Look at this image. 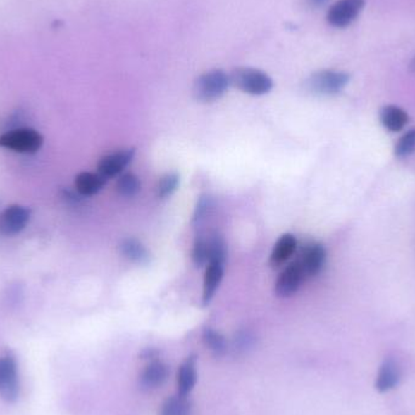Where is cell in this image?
Here are the masks:
<instances>
[{
    "mask_svg": "<svg viewBox=\"0 0 415 415\" xmlns=\"http://www.w3.org/2000/svg\"><path fill=\"white\" fill-rule=\"evenodd\" d=\"M228 75L232 87L254 97L266 95L273 87L271 77L256 68L240 67L232 70L231 75Z\"/></svg>",
    "mask_w": 415,
    "mask_h": 415,
    "instance_id": "7a4b0ae2",
    "label": "cell"
},
{
    "mask_svg": "<svg viewBox=\"0 0 415 415\" xmlns=\"http://www.w3.org/2000/svg\"><path fill=\"white\" fill-rule=\"evenodd\" d=\"M366 4V0H339L327 13V21L330 26L344 28L357 18Z\"/></svg>",
    "mask_w": 415,
    "mask_h": 415,
    "instance_id": "52a82bcc",
    "label": "cell"
},
{
    "mask_svg": "<svg viewBox=\"0 0 415 415\" xmlns=\"http://www.w3.org/2000/svg\"><path fill=\"white\" fill-rule=\"evenodd\" d=\"M31 218V210L27 206L13 204L0 213V235L15 236L26 228Z\"/></svg>",
    "mask_w": 415,
    "mask_h": 415,
    "instance_id": "8992f818",
    "label": "cell"
},
{
    "mask_svg": "<svg viewBox=\"0 0 415 415\" xmlns=\"http://www.w3.org/2000/svg\"><path fill=\"white\" fill-rule=\"evenodd\" d=\"M230 85V75L225 70H208L199 75L193 84V97L202 104H211L220 100Z\"/></svg>",
    "mask_w": 415,
    "mask_h": 415,
    "instance_id": "6da1fadb",
    "label": "cell"
},
{
    "mask_svg": "<svg viewBox=\"0 0 415 415\" xmlns=\"http://www.w3.org/2000/svg\"><path fill=\"white\" fill-rule=\"evenodd\" d=\"M380 122L386 130L397 132L407 127L409 122V116L404 109L398 106H385L380 111Z\"/></svg>",
    "mask_w": 415,
    "mask_h": 415,
    "instance_id": "2e32d148",
    "label": "cell"
},
{
    "mask_svg": "<svg viewBox=\"0 0 415 415\" xmlns=\"http://www.w3.org/2000/svg\"><path fill=\"white\" fill-rule=\"evenodd\" d=\"M197 384V359L196 356H190L186 359L178 371V392L181 396L187 397Z\"/></svg>",
    "mask_w": 415,
    "mask_h": 415,
    "instance_id": "9a60e30c",
    "label": "cell"
},
{
    "mask_svg": "<svg viewBox=\"0 0 415 415\" xmlns=\"http://www.w3.org/2000/svg\"><path fill=\"white\" fill-rule=\"evenodd\" d=\"M161 415H191V404L187 397L178 393V396L166 399L162 406Z\"/></svg>",
    "mask_w": 415,
    "mask_h": 415,
    "instance_id": "7402d4cb",
    "label": "cell"
},
{
    "mask_svg": "<svg viewBox=\"0 0 415 415\" xmlns=\"http://www.w3.org/2000/svg\"><path fill=\"white\" fill-rule=\"evenodd\" d=\"M135 154L136 149L134 147L109 153L105 157L101 158L97 163V173L102 175L106 179L118 176L132 162Z\"/></svg>",
    "mask_w": 415,
    "mask_h": 415,
    "instance_id": "9c48e42d",
    "label": "cell"
},
{
    "mask_svg": "<svg viewBox=\"0 0 415 415\" xmlns=\"http://www.w3.org/2000/svg\"><path fill=\"white\" fill-rule=\"evenodd\" d=\"M208 240V250H209V262H215L225 266L228 260V244L223 237L218 233L210 235Z\"/></svg>",
    "mask_w": 415,
    "mask_h": 415,
    "instance_id": "d6986e66",
    "label": "cell"
},
{
    "mask_svg": "<svg viewBox=\"0 0 415 415\" xmlns=\"http://www.w3.org/2000/svg\"><path fill=\"white\" fill-rule=\"evenodd\" d=\"M411 70H415V57L414 60H413V62H411Z\"/></svg>",
    "mask_w": 415,
    "mask_h": 415,
    "instance_id": "83f0119b",
    "label": "cell"
},
{
    "mask_svg": "<svg viewBox=\"0 0 415 415\" xmlns=\"http://www.w3.org/2000/svg\"><path fill=\"white\" fill-rule=\"evenodd\" d=\"M211 208H213V201H211L209 196L203 194V196L199 197V199L197 202L196 209L193 213V225H199L206 218V215L209 214Z\"/></svg>",
    "mask_w": 415,
    "mask_h": 415,
    "instance_id": "484cf974",
    "label": "cell"
},
{
    "mask_svg": "<svg viewBox=\"0 0 415 415\" xmlns=\"http://www.w3.org/2000/svg\"><path fill=\"white\" fill-rule=\"evenodd\" d=\"M20 393V380L16 359L11 354L0 357V397L5 402L13 403Z\"/></svg>",
    "mask_w": 415,
    "mask_h": 415,
    "instance_id": "5b68a950",
    "label": "cell"
},
{
    "mask_svg": "<svg viewBox=\"0 0 415 415\" xmlns=\"http://www.w3.org/2000/svg\"><path fill=\"white\" fill-rule=\"evenodd\" d=\"M192 261L197 267H203L209 262L208 240L204 237H197L193 244Z\"/></svg>",
    "mask_w": 415,
    "mask_h": 415,
    "instance_id": "d4e9b609",
    "label": "cell"
},
{
    "mask_svg": "<svg viewBox=\"0 0 415 415\" xmlns=\"http://www.w3.org/2000/svg\"><path fill=\"white\" fill-rule=\"evenodd\" d=\"M327 259L326 248L321 243H312L306 248L302 254V267L305 270L306 277H315L323 270Z\"/></svg>",
    "mask_w": 415,
    "mask_h": 415,
    "instance_id": "8fae6325",
    "label": "cell"
},
{
    "mask_svg": "<svg viewBox=\"0 0 415 415\" xmlns=\"http://www.w3.org/2000/svg\"><path fill=\"white\" fill-rule=\"evenodd\" d=\"M306 278L302 261L297 260L282 271L275 284V293L278 297H290L297 293Z\"/></svg>",
    "mask_w": 415,
    "mask_h": 415,
    "instance_id": "ba28073f",
    "label": "cell"
},
{
    "mask_svg": "<svg viewBox=\"0 0 415 415\" xmlns=\"http://www.w3.org/2000/svg\"><path fill=\"white\" fill-rule=\"evenodd\" d=\"M203 341L206 347L215 354V356H223L228 351V341L223 334L216 332L211 328H206L203 330Z\"/></svg>",
    "mask_w": 415,
    "mask_h": 415,
    "instance_id": "44dd1931",
    "label": "cell"
},
{
    "mask_svg": "<svg viewBox=\"0 0 415 415\" xmlns=\"http://www.w3.org/2000/svg\"><path fill=\"white\" fill-rule=\"evenodd\" d=\"M297 247V240L293 235L285 233L280 236V240H277L273 250H272L271 256H270V265L272 267H278L283 265L284 262L288 261L289 259L293 256Z\"/></svg>",
    "mask_w": 415,
    "mask_h": 415,
    "instance_id": "e0dca14e",
    "label": "cell"
},
{
    "mask_svg": "<svg viewBox=\"0 0 415 415\" xmlns=\"http://www.w3.org/2000/svg\"><path fill=\"white\" fill-rule=\"evenodd\" d=\"M349 75L337 70H319L310 75L305 87L311 94L318 97H333L345 89L349 84Z\"/></svg>",
    "mask_w": 415,
    "mask_h": 415,
    "instance_id": "3957f363",
    "label": "cell"
},
{
    "mask_svg": "<svg viewBox=\"0 0 415 415\" xmlns=\"http://www.w3.org/2000/svg\"><path fill=\"white\" fill-rule=\"evenodd\" d=\"M120 253L124 258L136 265H146L149 264L151 259L147 248L141 243L140 240L132 237L122 240Z\"/></svg>",
    "mask_w": 415,
    "mask_h": 415,
    "instance_id": "ac0fdd59",
    "label": "cell"
},
{
    "mask_svg": "<svg viewBox=\"0 0 415 415\" xmlns=\"http://www.w3.org/2000/svg\"><path fill=\"white\" fill-rule=\"evenodd\" d=\"M169 376V369L162 361L149 362L140 376V386L144 390H154L161 388Z\"/></svg>",
    "mask_w": 415,
    "mask_h": 415,
    "instance_id": "7c38bea8",
    "label": "cell"
},
{
    "mask_svg": "<svg viewBox=\"0 0 415 415\" xmlns=\"http://www.w3.org/2000/svg\"><path fill=\"white\" fill-rule=\"evenodd\" d=\"M415 152V129L407 131L395 146V156L397 158L409 157Z\"/></svg>",
    "mask_w": 415,
    "mask_h": 415,
    "instance_id": "cb8c5ba5",
    "label": "cell"
},
{
    "mask_svg": "<svg viewBox=\"0 0 415 415\" xmlns=\"http://www.w3.org/2000/svg\"><path fill=\"white\" fill-rule=\"evenodd\" d=\"M328 0H310L311 4L314 5V6H322V5L326 4Z\"/></svg>",
    "mask_w": 415,
    "mask_h": 415,
    "instance_id": "4316f807",
    "label": "cell"
},
{
    "mask_svg": "<svg viewBox=\"0 0 415 415\" xmlns=\"http://www.w3.org/2000/svg\"><path fill=\"white\" fill-rule=\"evenodd\" d=\"M179 184L180 175L178 173H168L163 175L156 186V196L161 199H166L178 190Z\"/></svg>",
    "mask_w": 415,
    "mask_h": 415,
    "instance_id": "603a6c76",
    "label": "cell"
},
{
    "mask_svg": "<svg viewBox=\"0 0 415 415\" xmlns=\"http://www.w3.org/2000/svg\"><path fill=\"white\" fill-rule=\"evenodd\" d=\"M117 191L124 198H132L141 191V181L134 173H124L117 181Z\"/></svg>",
    "mask_w": 415,
    "mask_h": 415,
    "instance_id": "ffe728a7",
    "label": "cell"
},
{
    "mask_svg": "<svg viewBox=\"0 0 415 415\" xmlns=\"http://www.w3.org/2000/svg\"><path fill=\"white\" fill-rule=\"evenodd\" d=\"M223 278V265L215 264V262L208 264L206 275H204V282H203V297H202L203 305L208 306L211 302Z\"/></svg>",
    "mask_w": 415,
    "mask_h": 415,
    "instance_id": "5bb4252c",
    "label": "cell"
},
{
    "mask_svg": "<svg viewBox=\"0 0 415 415\" xmlns=\"http://www.w3.org/2000/svg\"><path fill=\"white\" fill-rule=\"evenodd\" d=\"M107 179L99 173H79L75 179V191L83 197L95 196L105 187Z\"/></svg>",
    "mask_w": 415,
    "mask_h": 415,
    "instance_id": "4fadbf2b",
    "label": "cell"
},
{
    "mask_svg": "<svg viewBox=\"0 0 415 415\" xmlns=\"http://www.w3.org/2000/svg\"><path fill=\"white\" fill-rule=\"evenodd\" d=\"M402 371L397 361L393 359H386L381 363L378 376H376V389L379 392H388L395 389L401 380Z\"/></svg>",
    "mask_w": 415,
    "mask_h": 415,
    "instance_id": "30bf717a",
    "label": "cell"
},
{
    "mask_svg": "<svg viewBox=\"0 0 415 415\" xmlns=\"http://www.w3.org/2000/svg\"><path fill=\"white\" fill-rule=\"evenodd\" d=\"M43 142V135L31 128H18L0 135V147L18 153L38 152Z\"/></svg>",
    "mask_w": 415,
    "mask_h": 415,
    "instance_id": "277c9868",
    "label": "cell"
}]
</instances>
